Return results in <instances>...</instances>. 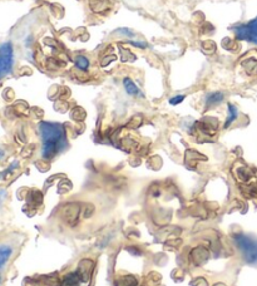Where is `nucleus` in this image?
<instances>
[{"instance_id": "2", "label": "nucleus", "mask_w": 257, "mask_h": 286, "mask_svg": "<svg viewBox=\"0 0 257 286\" xmlns=\"http://www.w3.org/2000/svg\"><path fill=\"white\" fill-rule=\"evenodd\" d=\"M235 242L247 263H257V240L246 236V235H237L235 236Z\"/></svg>"}, {"instance_id": "10", "label": "nucleus", "mask_w": 257, "mask_h": 286, "mask_svg": "<svg viewBox=\"0 0 257 286\" xmlns=\"http://www.w3.org/2000/svg\"><path fill=\"white\" fill-rule=\"evenodd\" d=\"M183 99H185V96H177V97H174V98H172L169 102H171L172 104H177V103H179V102L183 101Z\"/></svg>"}, {"instance_id": "3", "label": "nucleus", "mask_w": 257, "mask_h": 286, "mask_svg": "<svg viewBox=\"0 0 257 286\" xmlns=\"http://www.w3.org/2000/svg\"><path fill=\"white\" fill-rule=\"evenodd\" d=\"M236 39L249 40L257 44V18L244 25H237L234 28Z\"/></svg>"}, {"instance_id": "7", "label": "nucleus", "mask_w": 257, "mask_h": 286, "mask_svg": "<svg viewBox=\"0 0 257 286\" xmlns=\"http://www.w3.org/2000/svg\"><path fill=\"white\" fill-rule=\"evenodd\" d=\"M222 98H224V96H222L221 93H218V92H216V93H212L210 94V96L207 97V104L208 106H212V104H216V103H220V102L222 101Z\"/></svg>"}, {"instance_id": "6", "label": "nucleus", "mask_w": 257, "mask_h": 286, "mask_svg": "<svg viewBox=\"0 0 257 286\" xmlns=\"http://www.w3.org/2000/svg\"><path fill=\"white\" fill-rule=\"evenodd\" d=\"M237 115H239V112H237L236 107L232 106V104H229V117H227L226 123H225V127H229V126L236 120Z\"/></svg>"}, {"instance_id": "8", "label": "nucleus", "mask_w": 257, "mask_h": 286, "mask_svg": "<svg viewBox=\"0 0 257 286\" xmlns=\"http://www.w3.org/2000/svg\"><path fill=\"white\" fill-rule=\"evenodd\" d=\"M76 65L77 68H79V69H87V68L89 67V60L87 59L86 57H78L76 59Z\"/></svg>"}, {"instance_id": "1", "label": "nucleus", "mask_w": 257, "mask_h": 286, "mask_svg": "<svg viewBox=\"0 0 257 286\" xmlns=\"http://www.w3.org/2000/svg\"><path fill=\"white\" fill-rule=\"evenodd\" d=\"M39 132L43 141L42 153L45 159L54 158L58 153L67 148V137L62 125L42 122L39 125Z\"/></svg>"}, {"instance_id": "9", "label": "nucleus", "mask_w": 257, "mask_h": 286, "mask_svg": "<svg viewBox=\"0 0 257 286\" xmlns=\"http://www.w3.org/2000/svg\"><path fill=\"white\" fill-rule=\"evenodd\" d=\"M0 253H1V266H4L6 263V259L10 256L11 249L8 246H1V251Z\"/></svg>"}, {"instance_id": "4", "label": "nucleus", "mask_w": 257, "mask_h": 286, "mask_svg": "<svg viewBox=\"0 0 257 286\" xmlns=\"http://www.w3.org/2000/svg\"><path fill=\"white\" fill-rule=\"evenodd\" d=\"M11 67H13V47H11V43H5L1 45V59H0L1 77L9 73Z\"/></svg>"}, {"instance_id": "5", "label": "nucleus", "mask_w": 257, "mask_h": 286, "mask_svg": "<svg viewBox=\"0 0 257 286\" xmlns=\"http://www.w3.org/2000/svg\"><path fill=\"white\" fill-rule=\"evenodd\" d=\"M123 84H125L126 91H127V93H129V94H139V89H138V87L135 86V84L133 83V82L130 81L129 78H126L125 81H123Z\"/></svg>"}]
</instances>
